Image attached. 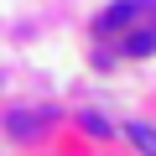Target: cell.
Masks as SVG:
<instances>
[{
  "mask_svg": "<svg viewBox=\"0 0 156 156\" xmlns=\"http://www.w3.org/2000/svg\"><path fill=\"white\" fill-rule=\"evenodd\" d=\"M5 130H11L16 140H31V135L42 130V115H31V109H11V115H5Z\"/></svg>",
  "mask_w": 156,
  "mask_h": 156,
  "instance_id": "3",
  "label": "cell"
},
{
  "mask_svg": "<svg viewBox=\"0 0 156 156\" xmlns=\"http://www.w3.org/2000/svg\"><path fill=\"white\" fill-rule=\"evenodd\" d=\"M83 130H89V135H109V125H104V115H83Z\"/></svg>",
  "mask_w": 156,
  "mask_h": 156,
  "instance_id": "5",
  "label": "cell"
},
{
  "mask_svg": "<svg viewBox=\"0 0 156 156\" xmlns=\"http://www.w3.org/2000/svg\"><path fill=\"white\" fill-rule=\"evenodd\" d=\"M151 5L156 0H120V5H109L99 21H94V31L99 37H115V31H130V26H140L146 16H151Z\"/></svg>",
  "mask_w": 156,
  "mask_h": 156,
  "instance_id": "1",
  "label": "cell"
},
{
  "mask_svg": "<svg viewBox=\"0 0 156 156\" xmlns=\"http://www.w3.org/2000/svg\"><path fill=\"white\" fill-rule=\"evenodd\" d=\"M120 47H125V57H151V52H156V5H151V16H146L140 26H130V31L120 37Z\"/></svg>",
  "mask_w": 156,
  "mask_h": 156,
  "instance_id": "2",
  "label": "cell"
},
{
  "mask_svg": "<svg viewBox=\"0 0 156 156\" xmlns=\"http://www.w3.org/2000/svg\"><path fill=\"white\" fill-rule=\"evenodd\" d=\"M125 135H130V140H135L146 156H156V130H151V125H140V120H125Z\"/></svg>",
  "mask_w": 156,
  "mask_h": 156,
  "instance_id": "4",
  "label": "cell"
}]
</instances>
